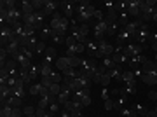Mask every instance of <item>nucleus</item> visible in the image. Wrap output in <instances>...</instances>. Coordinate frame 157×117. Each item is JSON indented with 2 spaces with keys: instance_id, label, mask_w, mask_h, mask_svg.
I'll return each instance as SVG.
<instances>
[{
  "instance_id": "obj_1",
  "label": "nucleus",
  "mask_w": 157,
  "mask_h": 117,
  "mask_svg": "<svg viewBox=\"0 0 157 117\" xmlns=\"http://www.w3.org/2000/svg\"><path fill=\"white\" fill-rule=\"evenodd\" d=\"M94 7L91 6V2H78L75 7V19L78 21V25L84 23H91V19L94 18Z\"/></svg>"
},
{
  "instance_id": "obj_2",
  "label": "nucleus",
  "mask_w": 157,
  "mask_h": 117,
  "mask_svg": "<svg viewBox=\"0 0 157 117\" xmlns=\"http://www.w3.org/2000/svg\"><path fill=\"white\" fill-rule=\"evenodd\" d=\"M98 53H96L94 58H98V60H103V58H108V56H113V53H115V45L110 44L107 39L101 40V42H98Z\"/></svg>"
},
{
  "instance_id": "obj_3",
  "label": "nucleus",
  "mask_w": 157,
  "mask_h": 117,
  "mask_svg": "<svg viewBox=\"0 0 157 117\" xmlns=\"http://www.w3.org/2000/svg\"><path fill=\"white\" fill-rule=\"evenodd\" d=\"M129 40H131V35H129L124 28H121L119 33L115 35V53H121V51L129 44Z\"/></svg>"
},
{
  "instance_id": "obj_4",
  "label": "nucleus",
  "mask_w": 157,
  "mask_h": 117,
  "mask_svg": "<svg viewBox=\"0 0 157 117\" xmlns=\"http://www.w3.org/2000/svg\"><path fill=\"white\" fill-rule=\"evenodd\" d=\"M75 7H77L75 2H68V0L59 2V12H61L67 19H73V16H75Z\"/></svg>"
},
{
  "instance_id": "obj_5",
  "label": "nucleus",
  "mask_w": 157,
  "mask_h": 117,
  "mask_svg": "<svg viewBox=\"0 0 157 117\" xmlns=\"http://www.w3.org/2000/svg\"><path fill=\"white\" fill-rule=\"evenodd\" d=\"M143 49H145L143 45H140V44H131V42H129V44L122 49V53L128 56V58H133V56L143 54Z\"/></svg>"
},
{
  "instance_id": "obj_6",
  "label": "nucleus",
  "mask_w": 157,
  "mask_h": 117,
  "mask_svg": "<svg viewBox=\"0 0 157 117\" xmlns=\"http://www.w3.org/2000/svg\"><path fill=\"white\" fill-rule=\"evenodd\" d=\"M140 6H141V0H128V14L131 18L138 19L140 18Z\"/></svg>"
},
{
  "instance_id": "obj_7",
  "label": "nucleus",
  "mask_w": 157,
  "mask_h": 117,
  "mask_svg": "<svg viewBox=\"0 0 157 117\" xmlns=\"http://www.w3.org/2000/svg\"><path fill=\"white\" fill-rule=\"evenodd\" d=\"M150 30H138L135 33V37H133V40H136V44H140V45H143L145 47L147 45V42L150 40Z\"/></svg>"
},
{
  "instance_id": "obj_8",
  "label": "nucleus",
  "mask_w": 157,
  "mask_h": 117,
  "mask_svg": "<svg viewBox=\"0 0 157 117\" xmlns=\"http://www.w3.org/2000/svg\"><path fill=\"white\" fill-rule=\"evenodd\" d=\"M58 58H59V56H58L56 49H54V47H47V49H45V53H44V60H42V63L51 65V67H52V65L56 63Z\"/></svg>"
},
{
  "instance_id": "obj_9",
  "label": "nucleus",
  "mask_w": 157,
  "mask_h": 117,
  "mask_svg": "<svg viewBox=\"0 0 157 117\" xmlns=\"http://www.w3.org/2000/svg\"><path fill=\"white\" fill-rule=\"evenodd\" d=\"M136 75H135V72L133 70H124V73H122V80L121 82L124 84V86H129V88H136Z\"/></svg>"
},
{
  "instance_id": "obj_10",
  "label": "nucleus",
  "mask_w": 157,
  "mask_h": 117,
  "mask_svg": "<svg viewBox=\"0 0 157 117\" xmlns=\"http://www.w3.org/2000/svg\"><path fill=\"white\" fill-rule=\"evenodd\" d=\"M148 58L145 54H138V56H133V58H129V70H136V68H141V65L147 61Z\"/></svg>"
},
{
  "instance_id": "obj_11",
  "label": "nucleus",
  "mask_w": 157,
  "mask_h": 117,
  "mask_svg": "<svg viewBox=\"0 0 157 117\" xmlns=\"http://www.w3.org/2000/svg\"><path fill=\"white\" fill-rule=\"evenodd\" d=\"M44 14L45 16H51L52 18V14L54 12L59 11V2H54V0H45V6H44Z\"/></svg>"
},
{
  "instance_id": "obj_12",
  "label": "nucleus",
  "mask_w": 157,
  "mask_h": 117,
  "mask_svg": "<svg viewBox=\"0 0 157 117\" xmlns=\"http://www.w3.org/2000/svg\"><path fill=\"white\" fill-rule=\"evenodd\" d=\"M54 67H56V70L58 72H65V70H68L70 68V63H68V58L67 56H59L56 60V63H54Z\"/></svg>"
},
{
  "instance_id": "obj_13",
  "label": "nucleus",
  "mask_w": 157,
  "mask_h": 117,
  "mask_svg": "<svg viewBox=\"0 0 157 117\" xmlns=\"http://www.w3.org/2000/svg\"><path fill=\"white\" fill-rule=\"evenodd\" d=\"M98 42H96L94 39H89L87 42H86V53H87V56H93L94 58L96 56V53H98Z\"/></svg>"
},
{
  "instance_id": "obj_14",
  "label": "nucleus",
  "mask_w": 157,
  "mask_h": 117,
  "mask_svg": "<svg viewBox=\"0 0 157 117\" xmlns=\"http://www.w3.org/2000/svg\"><path fill=\"white\" fill-rule=\"evenodd\" d=\"M107 73L110 75V77H112V80L115 79V80H119V82H121V80H122V73H124V70L121 68V65H115V67L110 68V70H108Z\"/></svg>"
},
{
  "instance_id": "obj_15",
  "label": "nucleus",
  "mask_w": 157,
  "mask_h": 117,
  "mask_svg": "<svg viewBox=\"0 0 157 117\" xmlns=\"http://www.w3.org/2000/svg\"><path fill=\"white\" fill-rule=\"evenodd\" d=\"M105 21H107V19H105ZM119 30H121V25H119L117 21H107V35L115 37V35L119 33Z\"/></svg>"
},
{
  "instance_id": "obj_16",
  "label": "nucleus",
  "mask_w": 157,
  "mask_h": 117,
  "mask_svg": "<svg viewBox=\"0 0 157 117\" xmlns=\"http://www.w3.org/2000/svg\"><path fill=\"white\" fill-rule=\"evenodd\" d=\"M19 7H21L23 16H28V14H33V12H35L33 4H32V2H28V0H25V2H19Z\"/></svg>"
},
{
  "instance_id": "obj_17",
  "label": "nucleus",
  "mask_w": 157,
  "mask_h": 117,
  "mask_svg": "<svg viewBox=\"0 0 157 117\" xmlns=\"http://www.w3.org/2000/svg\"><path fill=\"white\" fill-rule=\"evenodd\" d=\"M140 80L147 86H155L157 84V73H143L140 77Z\"/></svg>"
},
{
  "instance_id": "obj_18",
  "label": "nucleus",
  "mask_w": 157,
  "mask_h": 117,
  "mask_svg": "<svg viewBox=\"0 0 157 117\" xmlns=\"http://www.w3.org/2000/svg\"><path fill=\"white\" fill-rule=\"evenodd\" d=\"M30 73V79H32V82H35L37 79H40V63H33L28 70Z\"/></svg>"
},
{
  "instance_id": "obj_19",
  "label": "nucleus",
  "mask_w": 157,
  "mask_h": 117,
  "mask_svg": "<svg viewBox=\"0 0 157 117\" xmlns=\"http://www.w3.org/2000/svg\"><path fill=\"white\" fill-rule=\"evenodd\" d=\"M11 96H12V88H9V86H6V84H2V86H0V101L9 100Z\"/></svg>"
},
{
  "instance_id": "obj_20",
  "label": "nucleus",
  "mask_w": 157,
  "mask_h": 117,
  "mask_svg": "<svg viewBox=\"0 0 157 117\" xmlns=\"http://www.w3.org/2000/svg\"><path fill=\"white\" fill-rule=\"evenodd\" d=\"M4 105H9V107H12V108H21V103H23V100L21 98H17V96H14L12 95L9 100H6V101H2Z\"/></svg>"
},
{
  "instance_id": "obj_21",
  "label": "nucleus",
  "mask_w": 157,
  "mask_h": 117,
  "mask_svg": "<svg viewBox=\"0 0 157 117\" xmlns=\"http://www.w3.org/2000/svg\"><path fill=\"white\" fill-rule=\"evenodd\" d=\"M112 60H113V63H115V65H122V63H128L129 61V58L124 54L122 51H121V53H113Z\"/></svg>"
},
{
  "instance_id": "obj_22",
  "label": "nucleus",
  "mask_w": 157,
  "mask_h": 117,
  "mask_svg": "<svg viewBox=\"0 0 157 117\" xmlns=\"http://www.w3.org/2000/svg\"><path fill=\"white\" fill-rule=\"evenodd\" d=\"M141 72L143 73H155V61L147 60V61L141 65Z\"/></svg>"
},
{
  "instance_id": "obj_23",
  "label": "nucleus",
  "mask_w": 157,
  "mask_h": 117,
  "mask_svg": "<svg viewBox=\"0 0 157 117\" xmlns=\"http://www.w3.org/2000/svg\"><path fill=\"white\" fill-rule=\"evenodd\" d=\"M52 72H54V68L51 65H45V63L40 61V77H51Z\"/></svg>"
},
{
  "instance_id": "obj_24",
  "label": "nucleus",
  "mask_w": 157,
  "mask_h": 117,
  "mask_svg": "<svg viewBox=\"0 0 157 117\" xmlns=\"http://www.w3.org/2000/svg\"><path fill=\"white\" fill-rule=\"evenodd\" d=\"M42 88H44V86L40 84V80H39V82H33V84H32V86L28 88V95L39 96V95H40V91H42Z\"/></svg>"
},
{
  "instance_id": "obj_25",
  "label": "nucleus",
  "mask_w": 157,
  "mask_h": 117,
  "mask_svg": "<svg viewBox=\"0 0 157 117\" xmlns=\"http://www.w3.org/2000/svg\"><path fill=\"white\" fill-rule=\"evenodd\" d=\"M12 95L17 96V98H21V100H25L26 95H28V89H26V88H14V89H12Z\"/></svg>"
},
{
  "instance_id": "obj_26",
  "label": "nucleus",
  "mask_w": 157,
  "mask_h": 117,
  "mask_svg": "<svg viewBox=\"0 0 157 117\" xmlns=\"http://www.w3.org/2000/svg\"><path fill=\"white\" fill-rule=\"evenodd\" d=\"M45 49H47V45H45V42H44V40H40L39 44H37V45L33 47V53H35V56H39V54H42V56H44Z\"/></svg>"
},
{
  "instance_id": "obj_27",
  "label": "nucleus",
  "mask_w": 157,
  "mask_h": 117,
  "mask_svg": "<svg viewBox=\"0 0 157 117\" xmlns=\"http://www.w3.org/2000/svg\"><path fill=\"white\" fill-rule=\"evenodd\" d=\"M124 105H126V100H124V98H121V96H117V100H113V110L122 112Z\"/></svg>"
},
{
  "instance_id": "obj_28",
  "label": "nucleus",
  "mask_w": 157,
  "mask_h": 117,
  "mask_svg": "<svg viewBox=\"0 0 157 117\" xmlns=\"http://www.w3.org/2000/svg\"><path fill=\"white\" fill-rule=\"evenodd\" d=\"M133 108L136 110L138 117H145V115H147V112H148V110L145 108V107H143V105H140V103H133Z\"/></svg>"
},
{
  "instance_id": "obj_29",
  "label": "nucleus",
  "mask_w": 157,
  "mask_h": 117,
  "mask_svg": "<svg viewBox=\"0 0 157 117\" xmlns=\"http://www.w3.org/2000/svg\"><path fill=\"white\" fill-rule=\"evenodd\" d=\"M65 40H67V37H63V35H58V33H52V37H51V42H52L54 45L65 44Z\"/></svg>"
},
{
  "instance_id": "obj_30",
  "label": "nucleus",
  "mask_w": 157,
  "mask_h": 117,
  "mask_svg": "<svg viewBox=\"0 0 157 117\" xmlns=\"http://www.w3.org/2000/svg\"><path fill=\"white\" fill-rule=\"evenodd\" d=\"M100 65H103V67L107 68V70H110V68H113V67H115V63H113L112 56H108V58H103Z\"/></svg>"
},
{
  "instance_id": "obj_31",
  "label": "nucleus",
  "mask_w": 157,
  "mask_h": 117,
  "mask_svg": "<svg viewBox=\"0 0 157 117\" xmlns=\"http://www.w3.org/2000/svg\"><path fill=\"white\" fill-rule=\"evenodd\" d=\"M59 105H61V103H58V101L51 103V105L47 107V112H49L51 115H56V114H59Z\"/></svg>"
},
{
  "instance_id": "obj_32",
  "label": "nucleus",
  "mask_w": 157,
  "mask_h": 117,
  "mask_svg": "<svg viewBox=\"0 0 157 117\" xmlns=\"http://www.w3.org/2000/svg\"><path fill=\"white\" fill-rule=\"evenodd\" d=\"M35 112H37V107H33V105H25L23 107V114H25V117L35 115Z\"/></svg>"
},
{
  "instance_id": "obj_33",
  "label": "nucleus",
  "mask_w": 157,
  "mask_h": 117,
  "mask_svg": "<svg viewBox=\"0 0 157 117\" xmlns=\"http://www.w3.org/2000/svg\"><path fill=\"white\" fill-rule=\"evenodd\" d=\"M110 82H112V77L108 75V73H103L100 79V86H103V88H108L110 86Z\"/></svg>"
},
{
  "instance_id": "obj_34",
  "label": "nucleus",
  "mask_w": 157,
  "mask_h": 117,
  "mask_svg": "<svg viewBox=\"0 0 157 117\" xmlns=\"http://www.w3.org/2000/svg\"><path fill=\"white\" fill-rule=\"evenodd\" d=\"M121 114H122V115H126V117H138V114H136V110L133 108V107H129V108H126V107H124Z\"/></svg>"
},
{
  "instance_id": "obj_35",
  "label": "nucleus",
  "mask_w": 157,
  "mask_h": 117,
  "mask_svg": "<svg viewBox=\"0 0 157 117\" xmlns=\"http://www.w3.org/2000/svg\"><path fill=\"white\" fill-rule=\"evenodd\" d=\"M51 79H52V82H54V84H61L63 82V73L58 72V70H54L52 75H51Z\"/></svg>"
},
{
  "instance_id": "obj_36",
  "label": "nucleus",
  "mask_w": 157,
  "mask_h": 117,
  "mask_svg": "<svg viewBox=\"0 0 157 117\" xmlns=\"http://www.w3.org/2000/svg\"><path fill=\"white\" fill-rule=\"evenodd\" d=\"M75 44H77V40H75V37H73V35H68V37H67V40H65V45H67V49L73 47Z\"/></svg>"
},
{
  "instance_id": "obj_37",
  "label": "nucleus",
  "mask_w": 157,
  "mask_h": 117,
  "mask_svg": "<svg viewBox=\"0 0 157 117\" xmlns=\"http://www.w3.org/2000/svg\"><path fill=\"white\" fill-rule=\"evenodd\" d=\"M49 91H51V95L58 96L59 95V91H61V84H52V86L49 88Z\"/></svg>"
},
{
  "instance_id": "obj_38",
  "label": "nucleus",
  "mask_w": 157,
  "mask_h": 117,
  "mask_svg": "<svg viewBox=\"0 0 157 117\" xmlns=\"http://www.w3.org/2000/svg\"><path fill=\"white\" fill-rule=\"evenodd\" d=\"M40 84H42L44 88H51L54 82H52V79L51 77H40Z\"/></svg>"
},
{
  "instance_id": "obj_39",
  "label": "nucleus",
  "mask_w": 157,
  "mask_h": 117,
  "mask_svg": "<svg viewBox=\"0 0 157 117\" xmlns=\"http://www.w3.org/2000/svg\"><path fill=\"white\" fill-rule=\"evenodd\" d=\"M80 103H82V107H89L91 103H93V100H91V93H87V95L80 100Z\"/></svg>"
},
{
  "instance_id": "obj_40",
  "label": "nucleus",
  "mask_w": 157,
  "mask_h": 117,
  "mask_svg": "<svg viewBox=\"0 0 157 117\" xmlns=\"http://www.w3.org/2000/svg\"><path fill=\"white\" fill-rule=\"evenodd\" d=\"M35 115L37 117H51V114L45 108H37V112H35Z\"/></svg>"
},
{
  "instance_id": "obj_41",
  "label": "nucleus",
  "mask_w": 157,
  "mask_h": 117,
  "mask_svg": "<svg viewBox=\"0 0 157 117\" xmlns=\"http://www.w3.org/2000/svg\"><path fill=\"white\" fill-rule=\"evenodd\" d=\"M103 103H105V105H103V107H105V110H108V112L113 110V98H110V100H107V101H103Z\"/></svg>"
},
{
  "instance_id": "obj_42",
  "label": "nucleus",
  "mask_w": 157,
  "mask_h": 117,
  "mask_svg": "<svg viewBox=\"0 0 157 117\" xmlns=\"http://www.w3.org/2000/svg\"><path fill=\"white\" fill-rule=\"evenodd\" d=\"M40 98H49L51 96V91H49V88H42V91H40Z\"/></svg>"
},
{
  "instance_id": "obj_43",
  "label": "nucleus",
  "mask_w": 157,
  "mask_h": 117,
  "mask_svg": "<svg viewBox=\"0 0 157 117\" xmlns=\"http://www.w3.org/2000/svg\"><path fill=\"white\" fill-rule=\"evenodd\" d=\"M101 98H103V101L110 100V93H108V89H103V91H101Z\"/></svg>"
},
{
  "instance_id": "obj_44",
  "label": "nucleus",
  "mask_w": 157,
  "mask_h": 117,
  "mask_svg": "<svg viewBox=\"0 0 157 117\" xmlns=\"http://www.w3.org/2000/svg\"><path fill=\"white\" fill-rule=\"evenodd\" d=\"M148 98L154 100V101H157V91H150V93H148Z\"/></svg>"
},
{
  "instance_id": "obj_45",
  "label": "nucleus",
  "mask_w": 157,
  "mask_h": 117,
  "mask_svg": "<svg viewBox=\"0 0 157 117\" xmlns=\"http://www.w3.org/2000/svg\"><path fill=\"white\" fill-rule=\"evenodd\" d=\"M72 117H84V115H82V108H80V110H73L72 112Z\"/></svg>"
},
{
  "instance_id": "obj_46",
  "label": "nucleus",
  "mask_w": 157,
  "mask_h": 117,
  "mask_svg": "<svg viewBox=\"0 0 157 117\" xmlns=\"http://www.w3.org/2000/svg\"><path fill=\"white\" fill-rule=\"evenodd\" d=\"M152 19H154V21H157V11H155V9H154V16H152Z\"/></svg>"
},
{
  "instance_id": "obj_47",
  "label": "nucleus",
  "mask_w": 157,
  "mask_h": 117,
  "mask_svg": "<svg viewBox=\"0 0 157 117\" xmlns=\"http://www.w3.org/2000/svg\"><path fill=\"white\" fill-rule=\"evenodd\" d=\"M154 112H155V114H157V105H155V108H154Z\"/></svg>"
},
{
  "instance_id": "obj_48",
  "label": "nucleus",
  "mask_w": 157,
  "mask_h": 117,
  "mask_svg": "<svg viewBox=\"0 0 157 117\" xmlns=\"http://www.w3.org/2000/svg\"><path fill=\"white\" fill-rule=\"evenodd\" d=\"M155 73H157V63H155Z\"/></svg>"
},
{
  "instance_id": "obj_49",
  "label": "nucleus",
  "mask_w": 157,
  "mask_h": 117,
  "mask_svg": "<svg viewBox=\"0 0 157 117\" xmlns=\"http://www.w3.org/2000/svg\"><path fill=\"white\" fill-rule=\"evenodd\" d=\"M70 117H72V114H70Z\"/></svg>"
},
{
  "instance_id": "obj_50",
  "label": "nucleus",
  "mask_w": 157,
  "mask_h": 117,
  "mask_svg": "<svg viewBox=\"0 0 157 117\" xmlns=\"http://www.w3.org/2000/svg\"><path fill=\"white\" fill-rule=\"evenodd\" d=\"M51 117H54V115H51Z\"/></svg>"
}]
</instances>
